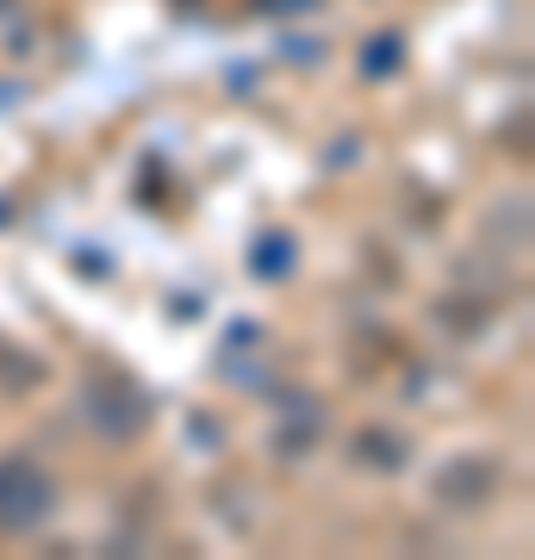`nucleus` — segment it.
<instances>
[{
  "mask_svg": "<svg viewBox=\"0 0 535 560\" xmlns=\"http://www.w3.org/2000/svg\"><path fill=\"white\" fill-rule=\"evenodd\" d=\"M498 492H504V460L492 448H467V455H449L430 474V504L449 511V517H479L492 511Z\"/></svg>",
  "mask_w": 535,
  "mask_h": 560,
  "instance_id": "1",
  "label": "nucleus"
},
{
  "mask_svg": "<svg viewBox=\"0 0 535 560\" xmlns=\"http://www.w3.org/2000/svg\"><path fill=\"white\" fill-rule=\"evenodd\" d=\"M57 511V480L32 455L0 460V536H25Z\"/></svg>",
  "mask_w": 535,
  "mask_h": 560,
  "instance_id": "2",
  "label": "nucleus"
},
{
  "mask_svg": "<svg viewBox=\"0 0 535 560\" xmlns=\"http://www.w3.org/2000/svg\"><path fill=\"white\" fill-rule=\"evenodd\" d=\"M81 405H88V418H94L106 436H119V442H131L143 423H150V399H143V386L125 381V374H113V368H94V374H88Z\"/></svg>",
  "mask_w": 535,
  "mask_h": 560,
  "instance_id": "3",
  "label": "nucleus"
},
{
  "mask_svg": "<svg viewBox=\"0 0 535 560\" xmlns=\"http://www.w3.org/2000/svg\"><path fill=\"white\" fill-rule=\"evenodd\" d=\"M405 455H411V442L398 436V430H361L356 436V460H368V467H380V474L405 467Z\"/></svg>",
  "mask_w": 535,
  "mask_h": 560,
  "instance_id": "4",
  "label": "nucleus"
},
{
  "mask_svg": "<svg viewBox=\"0 0 535 560\" xmlns=\"http://www.w3.org/2000/svg\"><path fill=\"white\" fill-rule=\"evenodd\" d=\"M0 7H7V0H0Z\"/></svg>",
  "mask_w": 535,
  "mask_h": 560,
  "instance_id": "5",
  "label": "nucleus"
}]
</instances>
